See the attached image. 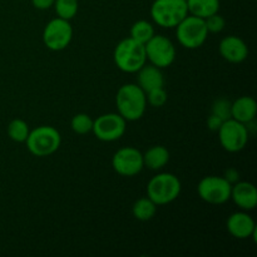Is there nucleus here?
<instances>
[{"label": "nucleus", "instance_id": "20", "mask_svg": "<svg viewBox=\"0 0 257 257\" xmlns=\"http://www.w3.org/2000/svg\"><path fill=\"white\" fill-rule=\"evenodd\" d=\"M157 212V205L150 197H142L133 203V217L138 221H150L155 217Z\"/></svg>", "mask_w": 257, "mask_h": 257}, {"label": "nucleus", "instance_id": "26", "mask_svg": "<svg viewBox=\"0 0 257 257\" xmlns=\"http://www.w3.org/2000/svg\"><path fill=\"white\" fill-rule=\"evenodd\" d=\"M212 114L217 115L222 120H227L231 118V102L225 99V98H220V99L215 100L212 105Z\"/></svg>", "mask_w": 257, "mask_h": 257}, {"label": "nucleus", "instance_id": "27", "mask_svg": "<svg viewBox=\"0 0 257 257\" xmlns=\"http://www.w3.org/2000/svg\"><path fill=\"white\" fill-rule=\"evenodd\" d=\"M205 24L208 33H221L223 30V28H225L226 20L222 15L216 13V14H212L206 18Z\"/></svg>", "mask_w": 257, "mask_h": 257}, {"label": "nucleus", "instance_id": "23", "mask_svg": "<svg viewBox=\"0 0 257 257\" xmlns=\"http://www.w3.org/2000/svg\"><path fill=\"white\" fill-rule=\"evenodd\" d=\"M53 7H54L58 17L65 20H70L77 15L79 5H78V0H55Z\"/></svg>", "mask_w": 257, "mask_h": 257}, {"label": "nucleus", "instance_id": "7", "mask_svg": "<svg viewBox=\"0 0 257 257\" xmlns=\"http://www.w3.org/2000/svg\"><path fill=\"white\" fill-rule=\"evenodd\" d=\"M231 187L232 185L223 176H206L198 182L197 193L210 205H222L230 200Z\"/></svg>", "mask_w": 257, "mask_h": 257}, {"label": "nucleus", "instance_id": "19", "mask_svg": "<svg viewBox=\"0 0 257 257\" xmlns=\"http://www.w3.org/2000/svg\"><path fill=\"white\" fill-rule=\"evenodd\" d=\"M188 14L206 19L220 10V0H186Z\"/></svg>", "mask_w": 257, "mask_h": 257}, {"label": "nucleus", "instance_id": "16", "mask_svg": "<svg viewBox=\"0 0 257 257\" xmlns=\"http://www.w3.org/2000/svg\"><path fill=\"white\" fill-rule=\"evenodd\" d=\"M256 113L257 103L252 97L243 95L231 103V118L243 124L255 119Z\"/></svg>", "mask_w": 257, "mask_h": 257}, {"label": "nucleus", "instance_id": "30", "mask_svg": "<svg viewBox=\"0 0 257 257\" xmlns=\"http://www.w3.org/2000/svg\"><path fill=\"white\" fill-rule=\"evenodd\" d=\"M223 177H225L226 180H227L228 182L231 183V185H233V183L238 182V178H240V175H238V172L235 170V168H230V170L226 171L225 176H223Z\"/></svg>", "mask_w": 257, "mask_h": 257}, {"label": "nucleus", "instance_id": "13", "mask_svg": "<svg viewBox=\"0 0 257 257\" xmlns=\"http://www.w3.org/2000/svg\"><path fill=\"white\" fill-rule=\"evenodd\" d=\"M226 227L231 236L238 240H245V238L253 237L256 241V223L253 218L247 213V211H238L232 213L227 218Z\"/></svg>", "mask_w": 257, "mask_h": 257}, {"label": "nucleus", "instance_id": "21", "mask_svg": "<svg viewBox=\"0 0 257 257\" xmlns=\"http://www.w3.org/2000/svg\"><path fill=\"white\" fill-rule=\"evenodd\" d=\"M155 35V28L147 20H138L131 27V38L141 44H146Z\"/></svg>", "mask_w": 257, "mask_h": 257}, {"label": "nucleus", "instance_id": "24", "mask_svg": "<svg viewBox=\"0 0 257 257\" xmlns=\"http://www.w3.org/2000/svg\"><path fill=\"white\" fill-rule=\"evenodd\" d=\"M93 122L94 120L90 118V115L85 114V113H78L70 120V127H72L73 132L77 135H87V133L92 132Z\"/></svg>", "mask_w": 257, "mask_h": 257}, {"label": "nucleus", "instance_id": "5", "mask_svg": "<svg viewBox=\"0 0 257 257\" xmlns=\"http://www.w3.org/2000/svg\"><path fill=\"white\" fill-rule=\"evenodd\" d=\"M188 15L186 0H155L151 7L153 22L162 28H176Z\"/></svg>", "mask_w": 257, "mask_h": 257}, {"label": "nucleus", "instance_id": "4", "mask_svg": "<svg viewBox=\"0 0 257 257\" xmlns=\"http://www.w3.org/2000/svg\"><path fill=\"white\" fill-rule=\"evenodd\" d=\"M27 148L35 157H48L57 152L62 143L60 133L52 125H39L30 131L27 141Z\"/></svg>", "mask_w": 257, "mask_h": 257}, {"label": "nucleus", "instance_id": "2", "mask_svg": "<svg viewBox=\"0 0 257 257\" xmlns=\"http://www.w3.org/2000/svg\"><path fill=\"white\" fill-rule=\"evenodd\" d=\"M113 59L119 70L124 73H137L147 63L145 44L132 38L120 40L113 53Z\"/></svg>", "mask_w": 257, "mask_h": 257}, {"label": "nucleus", "instance_id": "10", "mask_svg": "<svg viewBox=\"0 0 257 257\" xmlns=\"http://www.w3.org/2000/svg\"><path fill=\"white\" fill-rule=\"evenodd\" d=\"M145 49L151 64L161 69L170 67L176 59L175 44L165 35H153L145 44Z\"/></svg>", "mask_w": 257, "mask_h": 257}, {"label": "nucleus", "instance_id": "6", "mask_svg": "<svg viewBox=\"0 0 257 257\" xmlns=\"http://www.w3.org/2000/svg\"><path fill=\"white\" fill-rule=\"evenodd\" d=\"M176 37L178 43L186 49H197L202 47L208 37L205 19L188 14L176 27Z\"/></svg>", "mask_w": 257, "mask_h": 257}, {"label": "nucleus", "instance_id": "12", "mask_svg": "<svg viewBox=\"0 0 257 257\" xmlns=\"http://www.w3.org/2000/svg\"><path fill=\"white\" fill-rule=\"evenodd\" d=\"M112 167L118 175L133 177L143 170V155L135 147H123L113 155Z\"/></svg>", "mask_w": 257, "mask_h": 257}, {"label": "nucleus", "instance_id": "1", "mask_svg": "<svg viewBox=\"0 0 257 257\" xmlns=\"http://www.w3.org/2000/svg\"><path fill=\"white\" fill-rule=\"evenodd\" d=\"M118 114L127 122H135L143 117L147 108L146 93L138 84L128 83L118 89L115 95Z\"/></svg>", "mask_w": 257, "mask_h": 257}, {"label": "nucleus", "instance_id": "15", "mask_svg": "<svg viewBox=\"0 0 257 257\" xmlns=\"http://www.w3.org/2000/svg\"><path fill=\"white\" fill-rule=\"evenodd\" d=\"M230 200L242 211H252L257 206V188L253 183L238 181L231 187Z\"/></svg>", "mask_w": 257, "mask_h": 257}, {"label": "nucleus", "instance_id": "3", "mask_svg": "<svg viewBox=\"0 0 257 257\" xmlns=\"http://www.w3.org/2000/svg\"><path fill=\"white\" fill-rule=\"evenodd\" d=\"M182 185L178 177L173 173H158L151 178L147 185V197H150L157 206L168 205L177 200Z\"/></svg>", "mask_w": 257, "mask_h": 257}, {"label": "nucleus", "instance_id": "14", "mask_svg": "<svg viewBox=\"0 0 257 257\" xmlns=\"http://www.w3.org/2000/svg\"><path fill=\"white\" fill-rule=\"evenodd\" d=\"M221 57L227 62L238 64L248 57V47L241 38L236 35H227L223 38L218 45Z\"/></svg>", "mask_w": 257, "mask_h": 257}, {"label": "nucleus", "instance_id": "11", "mask_svg": "<svg viewBox=\"0 0 257 257\" xmlns=\"http://www.w3.org/2000/svg\"><path fill=\"white\" fill-rule=\"evenodd\" d=\"M127 130V120L120 117L118 113L102 114L93 122V130L95 137L103 142H114L118 141Z\"/></svg>", "mask_w": 257, "mask_h": 257}, {"label": "nucleus", "instance_id": "17", "mask_svg": "<svg viewBox=\"0 0 257 257\" xmlns=\"http://www.w3.org/2000/svg\"><path fill=\"white\" fill-rule=\"evenodd\" d=\"M138 85L142 88L145 93L150 92V90L156 89V88H161L165 84V79H163V74L161 72V68L156 67L153 64H147L146 63L140 70H138Z\"/></svg>", "mask_w": 257, "mask_h": 257}, {"label": "nucleus", "instance_id": "29", "mask_svg": "<svg viewBox=\"0 0 257 257\" xmlns=\"http://www.w3.org/2000/svg\"><path fill=\"white\" fill-rule=\"evenodd\" d=\"M55 0H32L33 7L39 10H47L54 5Z\"/></svg>", "mask_w": 257, "mask_h": 257}, {"label": "nucleus", "instance_id": "25", "mask_svg": "<svg viewBox=\"0 0 257 257\" xmlns=\"http://www.w3.org/2000/svg\"><path fill=\"white\" fill-rule=\"evenodd\" d=\"M146 98H147V103H150L152 107L160 108L166 104V102H167L168 99V95L167 92L165 90V88L161 87L146 93Z\"/></svg>", "mask_w": 257, "mask_h": 257}, {"label": "nucleus", "instance_id": "28", "mask_svg": "<svg viewBox=\"0 0 257 257\" xmlns=\"http://www.w3.org/2000/svg\"><path fill=\"white\" fill-rule=\"evenodd\" d=\"M223 122H225V120H222L221 118H218L217 115H215V114H212V113H211L210 117L207 118L208 130L212 131V132H217V131L220 130L221 125H222Z\"/></svg>", "mask_w": 257, "mask_h": 257}, {"label": "nucleus", "instance_id": "18", "mask_svg": "<svg viewBox=\"0 0 257 257\" xmlns=\"http://www.w3.org/2000/svg\"><path fill=\"white\" fill-rule=\"evenodd\" d=\"M170 161V152L163 146H153L143 153V165L152 171L162 170Z\"/></svg>", "mask_w": 257, "mask_h": 257}, {"label": "nucleus", "instance_id": "22", "mask_svg": "<svg viewBox=\"0 0 257 257\" xmlns=\"http://www.w3.org/2000/svg\"><path fill=\"white\" fill-rule=\"evenodd\" d=\"M29 125L24 119L20 118H15L8 125V136L12 141L18 143H23L27 141L28 136H29Z\"/></svg>", "mask_w": 257, "mask_h": 257}, {"label": "nucleus", "instance_id": "8", "mask_svg": "<svg viewBox=\"0 0 257 257\" xmlns=\"http://www.w3.org/2000/svg\"><path fill=\"white\" fill-rule=\"evenodd\" d=\"M73 38V28L69 20L57 17L52 19L43 30V43L53 52L64 50Z\"/></svg>", "mask_w": 257, "mask_h": 257}, {"label": "nucleus", "instance_id": "9", "mask_svg": "<svg viewBox=\"0 0 257 257\" xmlns=\"http://www.w3.org/2000/svg\"><path fill=\"white\" fill-rule=\"evenodd\" d=\"M217 133L222 148L230 153L240 152L248 142V131L246 125L232 118L225 120Z\"/></svg>", "mask_w": 257, "mask_h": 257}]
</instances>
